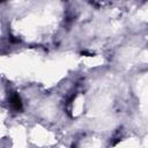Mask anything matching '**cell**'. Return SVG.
Returning <instances> with one entry per match:
<instances>
[{
	"label": "cell",
	"instance_id": "obj_1",
	"mask_svg": "<svg viewBox=\"0 0 148 148\" xmlns=\"http://www.w3.org/2000/svg\"><path fill=\"white\" fill-rule=\"evenodd\" d=\"M10 104H12V106H13L14 110H16V111H21L22 110V102H21V98H20V96L17 94H14L12 96Z\"/></svg>",
	"mask_w": 148,
	"mask_h": 148
}]
</instances>
